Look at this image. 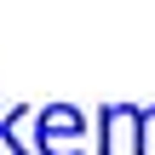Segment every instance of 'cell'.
I'll use <instances>...</instances> for the list:
<instances>
[{"mask_svg":"<svg viewBox=\"0 0 155 155\" xmlns=\"http://www.w3.org/2000/svg\"><path fill=\"white\" fill-rule=\"evenodd\" d=\"M75 138H81V115H75V109L58 104V109L40 115V150H46V144H52V150H75Z\"/></svg>","mask_w":155,"mask_h":155,"instance_id":"cell-1","label":"cell"}]
</instances>
